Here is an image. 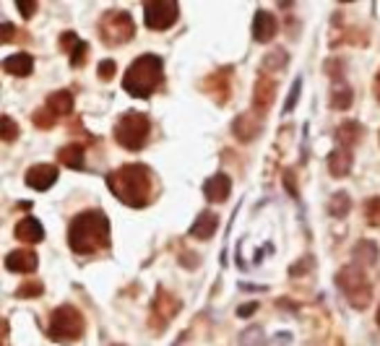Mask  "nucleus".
Listing matches in <instances>:
<instances>
[{
    "label": "nucleus",
    "instance_id": "obj_1",
    "mask_svg": "<svg viewBox=\"0 0 380 346\" xmlns=\"http://www.w3.org/2000/svg\"><path fill=\"white\" fill-rule=\"evenodd\" d=\"M68 245L76 255H94L109 248V219L97 208L78 214L68 227Z\"/></svg>",
    "mask_w": 380,
    "mask_h": 346
},
{
    "label": "nucleus",
    "instance_id": "obj_2",
    "mask_svg": "<svg viewBox=\"0 0 380 346\" xmlns=\"http://www.w3.org/2000/svg\"><path fill=\"white\" fill-rule=\"evenodd\" d=\"M107 188L125 206L143 208L152 198V170L143 164H123L107 174Z\"/></svg>",
    "mask_w": 380,
    "mask_h": 346
},
{
    "label": "nucleus",
    "instance_id": "obj_3",
    "mask_svg": "<svg viewBox=\"0 0 380 346\" xmlns=\"http://www.w3.org/2000/svg\"><path fill=\"white\" fill-rule=\"evenodd\" d=\"M162 76H164L162 57H159V55H141V57H136V60L128 65V71H125V76H123V89H125L131 97L146 99L159 89Z\"/></svg>",
    "mask_w": 380,
    "mask_h": 346
},
{
    "label": "nucleus",
    "instance_id": "obj_4",
    "mask_svg": "<svg viewBox=\"0 0 380 346\" xmlns=\"http://www.w3.org/2000/svg\"><path fill=\"white\" fill-rule=\"evenodd\" d=\"M149 133H152V122L143 112H125L115 125V141L128 149V152H141L143 146L149 143Z\"/></svg>",
    "mask_w": 380,
    "mask_h": 346
},
{
    "label": "nucleus",
    "instance_id": "obj_5",
    "mask_svg": "<svg viewBox=\"0 0 380 346\" xmlns=\"http://www.w3.org/2000/svg\"><path fill=\"white\" fill-rule=\"evenodd\" d=\"M336 286L354 310H365L372 302V284L365 276V271L357 268V266H347V268L338 271Z\"/></svg>",
    "mask_w": 380,
    "mask_h": 346
},
{
    "label": "nucleus",
    "instance_id": "obj_6",
    "mask_svg": "<svg viewBox=\"0 0 380 346\" xmlns=\"http://www.w3.org/2000/svg\"><path fill=\"white\" fill-rule=\"evenodd\" d=\"M84 315L78 313L73 304H60L57 310L50 315V325H47V336L53 341H78L84 336Z\"/></svg>",
    "mask_w": 380,
    "mask_h": 346
},
{
    "label": "nucleus",
    "instance_id": "obj_7",
    "mask_svg": "<svg viewBox=\"0 0 380 346\" xmlns=\"http://www.w3.org/2000/svg\"><path fill=\"white\" fill-rule=\"evenodd\" d=\"M99 37L107 47H120V44L131 42L133 34H136V26H133V19L125 11H107L102 13V19L97 24Z\"/></svg>",
    "mask_w": 380,
    "mask_h": 346
},
{
    "label": "nucleus",
    "instance_id": "obj_8",
    "mask_svg": "<svg viewBox=\"0 0 380 346\" xmlns=\"http://www.w3.org/2000/svg\"><path fill=\"white\" fill-rule=\"evenodd\" d=\"M177 16H180V6L174 0H149L143 6V21L154 32H164L174 26Z\"/></svg>",
    "mask_w": 380,
    "mask_h": 346
},
{
    "label": "nucleus",
    "instance_id": "obj_9",
    "mask_svg": "<svg viewBox=\"0 0 380 346\" xmlns=\"http://www.w3.org/2000/svg\"><path fill=\"white\" fill-rule=\"evenodd\" d=\"M180 313V300L167 289H159L152 302V325L154 331H162V325H167L174 315Z\"/></svg>",
    "mask_w": 380,
    "mask_h": 346
},
{
    "label": "nucleus",
    "instance_id": "obj_10",
    "mask_svg": "<svg viewBox=\"0 0 380 346\" xmlns=\"http://www.w3.org/2000/svg\"><path fill=\"white\" fill-rule=\"evenodd\" d=\"M273 94H276V81H273L271 76L261 73L258 81H255V91H253V107H255V112H258L261 118L271 109Z\"/></svg>",
    "mask_w": 380,
    "mask_h": 346
},
{
    "label": "nucleus",
    "instance_id": "obj_11",
    "mask_svg": "<svg viewBox=\"0 0 380 346\" xmlns=\"http://www.w3.org/2000/svg\"><path fill=\"white\" fill-rule=\"evenodd\" d=\"M229 76H232V68H221L217 73H211V76L203 81V89L208 91V97L217 99V104H224L232 94V84H229Z\"/></svg>",
    "mask_w": 380,
    "mask_h": 346
},
{
    "label": "nucleus",
    "instance_id": "obj_12",
    "mask_svg": "<svg viewBox=\"0 0 380 346\" xmlns=\"http://www.w3.org/2000/svg\"><path fill=\"white\" fill-rule=\"evenodd\" d=\"M57 180V167L55 164H34L26 172V185L32 190H50Z\"/></svg>",
    "mask_w": 380,
    "mask_h": 346
},
{
    "label": "nucleus",
    "instance_id": "obj_13",
    "mask_svg": "<svg viewBox=\"0 0 380 346\" xmlns=\"http://www.w3.org/2000/svg\"><path fill=\"white\" fill-rule=\"evenodd\" d=\"M39 266V258L32 250H13L6 255V268L11 273H34Z\"/></svg>",
    "mask_w": 380,
    "mask_h": 346
},
{
    "label": "nucleus",
    "instance_id": "obj_14",
    "mask_svg": "<svg viewBox=\"0 0 380 346\" xmlns=\"http://www.w3.org/2000/svg\"><path fill=\"white\" fill-rule=\"evenodd\" d=\"M276 32H279V24H276V19H273V13L269 11H258L255 13V19H253V39L255 42H271L273 37H276Z\"/></svg>",
    "mask_w": 380,
    "mask_h": 346
},
{
    "label": "nucleus",
    "instance_id": "obj_15",
    "mask_svg": "<svg viewBox=\"0 0 380 346\" xmlns=\"http://www.w3.org/2000/svg\"><path fill=\"white\" fill-rule=\"evenodd\" d=\"M261 128H263L261 115H239V118L235 120V125H232L235 136H237L242 143L255 141V138L261 136Z\"/></svg>",
    "mask_w": 380,
    "mask_h": 346
},
{
    "label": "nucleus",
    "instance_id": "obj_16",
    "mask_svg": "<svg viewBox=\"0 0 380 346\" xmlns=\"http://www.w3.org/2000/svg\"><path fill=\"white\" fill-rule=\"evenodd\" d=\"M229 190H232V180L227 174H211L206 183H203V195H206L211 203H224L227 201Z\"/></svg>",
    "mask_w": 380,
    "mask_h": 346
},
{
    "label": "nucleus",
    "instance_id": "obj_17",
    "mask_svg": "<svg viewBox=\"0 0 380 346\" xmlns=\"http://www.w3.org/2000/svg\"><path fill=\"white\" fill-rule=\"evenodd\" d=\"M3 71L8 73V76H29L34 71V57L29 53H16V55H8L6 60H3Z\"/></svg>",
    "mask_w": 380,
    "mask_h": 346
},
{
    "label": "nucleus",
    "instance_id": "obj_18",
    "mask_svg": "<svg viewBox=\"0 0 380 346\" xmlns=\"http://www.w3.org/2000/svg\"><path fill=\"white\" fill-rule=\"evenodd\" d=\"M217 229H219V217L214 211H203V214H198V219L193 221L190 235L196 239H208L217 235Z\"/></svg>",
    "mask_w": 380,
    "mask_h": 346
},
{
    "label": "nucleus",
    "instance_id": "obj_19",
    "mask_svg": "<svg viewBox=\"0 0 380 346\" xmlns=\"http://www.w3.org/2000/svg\"><path fill=\"white\" fill-rule=\"evenodd\" d=\"M16 237L21 239V242H42L44 239V227L37 221L34 217H26L21 219L19 224H16Z\"/></svg>",
    "mask_w": 380,
    "mask_h": 346
},
{
    "label": "nucleus",
    "instance_id": "obj_20",
    "mask_svg": "<svg viewBox=\"0 0 380 346\" xmlns=\"http://www.w3.org/2000/svg\"><path fill=\"white\" fill-rule=\"evenodd\" d=\"M57 159H60V164L71 167V170H84V167H87V152H84L81 143L63 146V149L57 152Z\"/></svg>",
    "mask_w": 380,
    "mask_h": 346
},
{
    "label": "nucleus",
    "instance_id": "obj_21",
    "mask_svg": "<svg viewBox=\"0 0 380 346\" xmlns=\"http://www.w3.org/2000/svg\"><path fill=\"white\" fill-rule=\"evenodd\" d=\"M44 107L50 109L53 115H57V118H63L68 112H73V94H71L68 89H63V91H53V94L47 97V104H44Z\"/></svg>",
    "mask_w": 380,
    "mask_h": 346
},
{
    "label": "nucleus",
    "instance_id": "obj_22",
    "mask_svg": "<svg viewBox=\"0 0 380 346\" xmlns=\"http://www.w3.org/2000/svg\"><path fill=\"white\" fill-rule=\"evenodd\" d=\"M352 170V154L349 149H336V152L328 154V172L334 177H344Z\"/></svg>",
    "mask_w": 380,
    "mask_h": 346
},
{
    "label": "nucleus",
    "instance_id": "obj_23",
    "mask_svg": "<svg viewBox=\"0 0 380 346\" xmlns=\"http://www.w3.org/2000/svg\"><path fill=\"white\" fill-rule=\"evenodd\" d=\"M362 133H365L362 125L354 122V120H349V122H344V125H338L336 138H338V143H341V149H352V146H357L359 143Z\"/></svg>",
    "mask_w": 380,
    "mask_h": 346
},
{
    "label": "nucleus",
    "instance_id": "obj_24",
    "mask_svg": "<svg viewBox=\"0 0 380 346\" xmlns=\"http://www.w3.org/2000/svg\"><path fill=\"white\" fill-rule=\"evenodd\" d=\"M354 102V91L347 86V84H336L334 91H331V107L334 109H349Z\"/></svg>",
    "mask_w": 380,
    "mask_h": 346
},
{
    "label": "nucleus",
    "instance_id": "obj_25",
    "mask_svg": "<svg viewBox=\"0 0 380 346\" xmlns=\"http://www.w3.org/2000/svg\"><path fill=\"white\" fill-rule=\"evenodd\" d=\"M354 260L362 263V266H372L378 260V248L370 242V239H362L357 248H354Z\"/></svg>",
    "mask_w": 380,
    "mask_h": 346
},
{
    "label": "nucleus",
    "instance_id": "obj_26",
    "mask_svg": "<svg viewBox=\"0 0 380 346\" xmlns=\"http://www.w3.org/2000/svg\"><path fill=\"white\" fill-rule=\"evenodd\" d=\"M349 208H352V201H349V195L341 190V193H336L334 198H331V203H328V211L334 214L336 219H344L349 214Z\"/></svg>",
    "mask_w": 380,
    "mask_h": 346
},
{
    "label": "nucleus",
    "instance_id": "obj_27",
    "mask_svg": "<svg viewBox=\"0 0 380 346\" xmlns=\"http://www.w3.org/2000/svg\"><path fill=\"white\" fill-rule=\"evenodd\" d=\"M32 122L37 125V128L50 130V128H55V122H57V115H53V112H50L47 107H44V109H34Z\"/></svg>",
    "mask_w": 380,
    "mask_h": 346
},
{
    "label": "nucleus",
    "instance_id": "obj_28",
    "mask_svg": "<svg viewBox=\"0 0 380 346\" xmlns=\"http://www.w3.org/2000/svg\"><path fill=\"white\" fill-rule=\"evenodd\" d=\"M365 219L370 227H380V195L365 201Z\"/></svg>",
    "mask_w": 380,
    "mask_h": 346
},
{
    "label": "nucleus",
    "instance_id": "obj_29",
    "mask_svg": "<svg viewBox=\"0 0 380 346\" xmlns=\"http://www.w3.org/2000/svg\"><path fill=\"white\" fill-rule=\"evenodd\" d=\"M0 138H3L6 143H11L19 138V125H16L13 118H8V115L0 118Z\"/></svg>",
    "mask_w": 380,
    "mask_h": 346
},
{
    "label": "nucleus",
    "instance_id": "obj_30",
    "mask_svg": "<svg viewBox=\"0 0 380 346\" xmlns=\"http://www.w3.org/2000/svg\"><path fill=\"white\" fill-rule=\"evenodd\" d=\"M284 65H287V53H284V50H273V53H269L263 57V71L271 68V73H273V71H279Z\"/></svg>",
    "mask_w": 380,
    "mask_h": 346
},
{
    "label": "nucleus",
    "instance_id": "obj_31",
    "mask_svg": "<svg viewBox=\"0 0 380 346\" xmlns=\"http://www.w3.org/2000/svg\"><path fill=\"white\" fill-rule=\"evenodd\" d=\"M242 346H266V336H263V328H258V325H253L250 331H245L242 334Z\"/></svg>",
    "mask_w": 380,
    "mask_h": 346
},
{
    "label": "nucleus",
    "instance_id": "obj_32",
    "mask_svg": "<svg viewBox=\"0 0 380 346\" xmlns=\"http://www.w3.org/2000/svg\"><path fill=\"white\" fill-rule=\"evenodd\" d=\"M87 60H89V42H81L73 47V53H71V65L73 68H81V65H87Z\"/></svg>",
    "mask_w": 380,
    "mask_h": 346
},
{
    "label": "nucleus",
    "instance_id": "obj_33",
    "mask_svg": "<svg viewBox=\"0 0 380 346\" xmlns=\"http://www.w3.org/2000/svg\"><path fill=\"white\" fill-rule=\"evenodd\" d=\"M42 292H44L42 282H29L16 289V297H19V300H26V297H39Z\"/></svg>",
    "mask_w": 380,
    "mask_h": 346
},
{
    "label": "nucleus",
    "instance_id": "obj_34",
    "mask_svg": "<svg viewBox=\"0 0 380 346\" xmlns=\"http://www.w3.org/2000/svg\"><path fill=\"white\" fill-rule=\"evenodd\" d=\"M78 42H81V39L76 37V32H63L60 34V50H66L68 55L73 53V47H76Z\"/></svg>",
    "mask_w": 380,
    "mask_h": 346
},
{
    "label": "nucleus",
    "instance_id": "obj_35",
    "mask_svg": "<svg viewBox=\"0 0 380 346\" xmlns=\"http://www.w3.org/2000/svg\"><path fill=\"white\" fill-rule=\"evenodd\" d=\"M115 71H118V65H115V60H102L97 68V73L102 81H109V78L115 76Z\"/></svg>",
    "mask_w": 380,
    "mask_h": 346
},
{
    "label": "nucleus",
    "instance_id": "obj_36",
    "mask_svg": "<svg viewBox=\"0 0 380 346\" xmlns=\"http://www.w3.org/2000/svg\"><path fill=\"white\" fill-rule=\"evenodd\" d=\"M16 8L21 11L24 19H32L34 13H37V8H39V6H37L34 0H19V3H16Z\"/></svg>",
    "mask_w": 380,
    "mask_h": 346
},
{
    "label": "nucleus",
    "instance_id": "obj_37",
    "mask_svg": "<svg viewBox=\"0 0 380 346\" xmlns=\"http://www.w3.org/2000/svg\"><path fill=\"white\" fill-rule=\"evenodd\" d=\"M13 37H16V26L6 21L3 26H0V42L8 44V42H13Z\"/></svg>",
    "mask_w": 380,
    "mask_h": 346
},
{
    "label": "nucleus",
    "instance_id": "obj_38",
    "mask_svg": "<svg viewBox=\"0 0 380 346\" xmlns=\"http://www.w3.org/2000/svg\"><path fill=\"white\" fill-rule=\"evenodd\" d=\"M300 86H302V84H300V81H294V91L289 94L287 104H284V115H289V112L294 109V104H297V94H300Z\"/></svg>",
    "mask_w": 380,
    "mask_h": 346
},
{
    "label": "nucleus",
    "instance_id": "obj_39",
    "mask_svg": "<svg viewBox=\"0 0 380 346\" xmlns=\"http://www.w3.org/2000/svg\"><path fill=\"white\" fill-rule=\"evenodd\" d=\"M307 268H310V258L300 260V266H292V268H289V276H300V273H305Z\"/></svg>",
    "mask_w": 380,
    "mask_h": 346
},
{
    "label": "nucleus",
    "instance_id": "obj_40",
    "mask_svg": "<svg viewBox=\"0 0 380 346\" xmlns=\"http://www.w3.org/2000/svg\"><path fill=\"white\" fill-rule=\"evenodd\" d=\"M284 183H287V190H289V193L297 195V183H294V172H289V170H287V172H284Z\"/></svg>",
    "mask_w": 380,
    "mask_h": 346
},
{
    "label": "nucleus",
    "instance_id": "obj_41",
    "mask_svg": "<svg viewBox=\"0 0 380 346\" xmlns=\"http://www.w3.org/2000/svg\"><path fill=\"white\" fill-rule=\"evenodd\" d=\"M255 310H258V302H248V304H242V307H239L237 315L239 318H248V315H253Z\"/></svg>",
    "mask_w": 380,
    "mask_h": 346
},
{
    "label": "nucleus",
    "instance_id": "obj_42",
    "mask_svg": "<svg viewBox=\"0 0 380 346\" xmlns=\"http://www.w3.org/2000/svg\"><path fill=\"white\" fill-rule=\"evenodd\" d=\"M372 89H375V97L380 99V71H378V76H375V84H372Z\"/></svg>",
    "mask_w": 380,
    "mask_h": 346
},
{
    "label": "nucleus",
    "instance_id": "obj_43",
    "mask_svg": "<svg viewBox=\"0 0 380 346\" xmlns=\"http://www.w3.org/2000/svg\"><path fill=\"white\" fill-rule=\"evenodd\" d=\"M375 318H378V325H380V307H378V315H375Z\"/></svg>",
    "mask_w": 380,
    "mask_h": 346
},
{
    "label": "nucleus",
    "instance_id": "obj_44",
    "mask_svg": "<svg viewBox=\"0 0 380 346\" xmlns=\"http://www.w3.org/2000/svg\"><path fill=\"white\" fill-rule=\"evenodd\" d=\"M115 346H123V344H115Z\"/></svg>",
    "mask_w": 380,
    "mask_h": 346
}]
</instances>
